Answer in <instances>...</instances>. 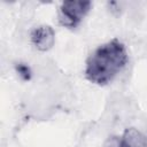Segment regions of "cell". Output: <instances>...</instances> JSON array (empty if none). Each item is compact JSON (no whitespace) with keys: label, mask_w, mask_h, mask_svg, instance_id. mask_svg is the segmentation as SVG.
Returning a JSON list of instances; mask_svg holds the SVG:
<instances>
[{"label":"cell","mask_w":147,"mask_h":147,"mask_svg":"<svg viewBox=\"0 0 147 147\" xmlns=\"http://www.w3.org/2000/svg\"><path fill=\"white\" fill-rule=\"evenodd\" d=\"M126 62L125 46L118 39H113L99 46L88 56L85 76L93 84L106 85L117 76Z\"/></svg>","instance_id":"obj_1"},{"label":"cell","mask_w":147,"mask_h":147,"mask_svg":"<svg viewBox=\"0 0 147 147\" xmlns=\"http://www.w3.org/2000/svg\"><path fill=\"white\" fill-rule=\"evenodd\" d=\"M92 7L91 1H64L60 6L59 22L61 25L74 29L87 15Z\"/></svg>","instance_id":"obj_2"},{"label":"cell","mask_w":147,"mask_h":147,"mask_svg":"<svg viewBox=\"0 0 147 147\" xmlns=\"http://www.w3.org/2000/svg\"><path fill=\"white\" fill-rule=\"evenodd\" d=\"M31 41L37 49L46 52L51 49L55 42V32L49 25H40L32 31Z\"/></svg>","instance_id":"obj_3"},{"label":"cell","mask_w":147,"mask_h":147,"mask_svg":"<svg viewBox=\"0 0 147 147\" xmlns=\"http://www.w3.org/2000/svg\"><path fill=\"white\" fill-rule=\"evenodd\" d=\"M126 147H147V138L134 127L126 129L121 137Z\"/></svg>","instance_id":"obj_4"},{"label":"cell","mask_w":147,"mask_h":147,"mask_svg":"<svg viewBox=\"0 0 147 147\" xmlns=\"http://www.w3.org/2000/svg\"><path fill=\"white\" fill-rule=\"evenodd\" d=\"M15 70L18 74V76L23 79V80H30L31 79V69L29 65H26L25 63H16L15 64Z\"/></svg>","instance_id":"obj_5"},{"label":"cell","mask_w":147,"mask_h":147,"mask_svg":"<svg viewBox=\"0 0 147 147\" xmlns=\"http://www.w3.org/2000/svg\"><path fill=\"white\" fill-rule=\"evenodd\" d=\"M105 147H126L125 144L123 142L122 138L121 137H116V136H113V137H109L105 144Z\"/></svg>","instance_id":"obj_6"}]
</instances>
